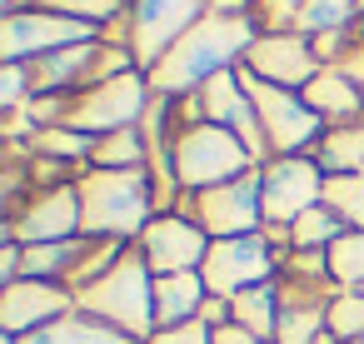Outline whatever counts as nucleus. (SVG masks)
Segmentation results:
<instances>
[{
	"label": "nucleus",
	"instance_id": "21",
	"mask_svg": "<svg viewBox=\"0 0 364 344\" xmlns=\"http://www.w3.org/2000/svg\"><path fill=\"white\" fill-rule=\"evenodd\" d=\"M90 165H95V170H145V165H150V145H145L140 125H135V130L100 135V140H95Z\"/></svg>",
	"mask_w": 364,
	"mask_h": 344
},
{
	"label": "nucleus",
	"instance_id": "15",
	"mask_svg": "<svg viewBox=\"0 0 364 344\" xmlns=\"http://www.w3.org/2000/svg\"><path fill=\"white\" fill-rule=\"evenodd\" d=\"M75 309V294L55 279H16V284H0V334H36L46 329L50 319L70 314Z\"/></svg>",
	"mask_w": 364,
	"mask_h": 344
},
{
	"label": "nucleus",
	"instance_id": "32",
	"mask_svg": "<svg viewBox=\"0 0 364 344\" xmlns=\"http://www.w3.org/2000/svg\"><path fill=\"white\" fill-rule=\"evenodd\" d=\"M210 344H269V339H259V334H250V329H240V324H220V329L210 334Z\"/></svg>",
	"mask_w": 364,
	"mask_h": 344
},
{
	"label": "nucleus",
	"instance_id": "23",
	"mask_svg": "<svg viewBox=\"0 0 364 344\" xmlns=\"http://www.w3.org/2000/svg\"><path fill=\"white\" fill-rule=\"evenodd\" d=\"M359 0H304L299 11V36L319 41V36H334V31H349L359 26Z\"/></svg>",
	"mask_w": 364,
	"mask_h": 344
},
{
	"label": "nucleus",
	"instance_id": "5",
	"mask_svg": "<svg viewBox=\"0 0 364 344\" xmlns=\"http://www.w3.org/2000/svg\"><path fill=\"white\" fill-rule=\"evenodd\" d=\"M150 75L145 70H125L115 80H100L80 95H70V110H65V125L70 130H85V135H115V130H135L150 110Z\"/></svg>",
	"mask_w": 364,
	"mask_h": 344
},
{
	"label": "nucleus",
	"instance_id": "19",
	"mask_svg": "<svg viewBox=\"0 0 364 344\" xmlns=\"http://www.w3.org/2000/svg\"><path fill=\"white\" fill-rule=\"evenodd\" d=\"M314 160L324 175H364V120L329 125L314 145Z\"/></svg>",
	"mask_w": 364,
	"mask_h": 344
},
{
	"label": "nucleus",
	"instance_id": "20",
	"mask_svg": "<svg viewBox=\"0 0 364 344\" xmlns=\"http://www.w3.org/2000/svg\"><path fill=\"white\" fill-rule=\"evenodd\" d=\"M230 309H235V324H240V329H250V334H259V339L274 344V329H279V289H274V279H269V284H255V289H245V294H235Z\"/></svg>",
	"mask_w": 364,
	"mask_h": 344
},
{
	"label": "nucleus",
	"instance_id": "7",
	"mask_svg": "<svg viewBox=\"0 0 364 344\" xmlns=\"http://www.w3.org/2000/svg\"><path fill=\"white\" fill-rule=\"evenodd\" d=\"M240 75H245V90H250V100H255V115H259L269 160H274V155H314V145H319V135H324L329 125L304 105V95H299V90L264 85V80H255L245 65H240Z\"/></svg>",
	"mask_w": 364,
	"mask_h": 344
},
{
	"label": "nucleus",
	"instance_id": "1",
	"mask_svg": "<svg viewBox=\"0 0 364 344\" xmlns=\"http://www.w3.org/2000/svg\"><path fill=\"white\" fill-rule=\"evenodd\" d=\"M259 41V21L255 16H230V11H210L150 75V90L160 95H195L205 80H215L220 70H235L245 65L250 45Z\"/></svg>",
	"mask_w": 364,
	"mask_h": 344
},
{
	"label": "nucleus",
	"instance_id": "27",
	"mask_svg": "<svg viewBox=\"0 0 364 344\" xmlns=\"http://www.w3.org/2000/svg\"><path fill=\"white\" fill-rule=\"evenodd\" d=\"M329 334H334L339 344L364 339V294H359V289H339V294L329 299Z\"/></svg>",
	"mask_w": 364,
	"mask_h": 344
},
{
	"label": "nucleus",
	"instance_id": "6",
	"mask_svg": "<svg viewBox=\"0 0 364 344\" xmlns=\"http://www.w3.org/2000/svg\"><path fill=\"white\" fill-rule=\"evenodd\" d=\"M215 0H130L125 16V41L140 70H155L205 16Z\"/></svg>",
	"mask_w": 364,
	"mask_h": 344
},
{
	"label": "nucleus",
	"instance_id": "17",
	"mask_svg": "<svg viewBox=\"0 0 364 344\" xmlns=\"http://www.w3.org/2000/svg\"><path fill=\"white\" fill-rule=\"evenodd\" d=\"M304 105L324 120V125H349V120H364V90L354 80H344L334 65H324L304 90Z\"/></svg>",
	"mask_w": 364,
	"mask_h": 344
},
{
	"label": "nucleus",
	"instance_id": "28",
	"mask_svg": "<svg viewBox=\"0 0 364 344\" xmlns=\"http://www.w3.org/2000/svg\"><path fill=\"white\" fill-rule=\"evenodd\" d=\"M304 0H255V21L259 31H299Z\"/></svg>",
	"mask_w": 364,
	"mask_h": 344
},
{
	"label": "nucleus",
	"instance_id": "3",
	"mask_svg": "<svg viewBox=\"0 0 364 344\" xmlns=\"http://www.w3.org/2000/svg\"><path fill=\"white\" fill-rule=\"evenodd\" d=\"M75 309L125 329L130 339H150L155 334V269L145 264V254L130 244L120 254V264H110L95 284H85L75 294Z\"/></svg>",
	"mask_w": 364,
	"mask_h": 344
},
{
	"label": "nucleus",
	"instance_id": "2",
	"mask_svg": "<svg viewBox=\"0 0 364 344\" xmlns=\"http://www.w3.org/2000/svg\"><path fill=\"white\" fill-rule=\"evenodd\" d=\"M75 190H80L85 235L135 244V240L145 235V225L155 220L150 165H145V170H95V165H90V170L75 180Z\"/></svg>",
	"mask_w": 364,
	"mask_h": 344
},
{
	"label": "nucleus",
	"instance_id": "16",
	"mask_svg": "<svg viewBox=\"0 0 364 344\" xmlns=\"http://www.w3.org/2000/svg\"><path fill=\"white\" fill-rule=\"evenodd\" d=\"M210 299V284L200 269H185V274H155V329H175V324H190L200 319Z\"/></svg>",
	"mask_w": 364,
	"mask_h": 344
},
{
	"label": "nucleus",
	"instance_id": "26",
	"mask_svg": "<svg viewBox=\"0 0 364 344\" xmlns=\"http://www.w3.org/2000/svg\"><path fill=\"white\" fill-rule=\"evenodd\" d=\"M324 205L344 220V230H364V175H329Z\"/></svg>",
	"mask_w": 364,
	"mask_h": 344
},
{
	"label": "nucleus",
	"instance_id": "35",
	"mask_svg": "<svg viewBox=\"0 0 364 344\" xmlns=\"http://www.w3.org/2000/svg\"><path fill=\"white\" fill-rule=\"evenodd\" d=\"M359 16H364V0H359Z\"/></svg>",
	"mask_w": 364,
	"mask_h": 344
},
{
	"label": "nucleus",
	"instance_id": "34",
	"mask_svg": "<svg viewBox=\"0 0 364 344\" xmlns=\"http://www.w3.org/2000/svg\"><path fill=\"white\" fill-rule=\"evenodd\" d=\"M0 344H21V339H16V334H0Z\"/></svg>",
	"mask_w": 364,
	"mask_h": 344
},
{
	"label": "nucleus",
	"instance_id": "10",
	"mask_svg": "<svg viewBox=\"0 0 364 344\" xmlns=\"http://www.w3.org/2000/svg\"><path fill=\"white\" fill-rule=\"evenodd\" d=\"M279 264H284V259L274 254V244L264 240V230H255V235L215 240L210 254H205V264H200V274H205L210 294L235 299V294H245V289H255V284H269V279L279 274Z\"/></svg>",
	"mask_w": 364,
	"mask_h": 344
},
{
	"label": "nucleus",
	"instance_id": "33",
	"mask_svg": "<svg viewBox=\"0 0 364 344\" xmlns=\"http://www.w3.org/2000/svg\"><path fill=\"white\" fill-rule=\"evenodd\" d=\"M21 6H50V0H6V16H11V11H21Z\"/></svg>",
	"mask_w": 364,
	"mask_h": 344
},
{
	"label": "nucleus",
	"instance_id": "30",
	"mask_svg": "<svg viewBox=\"0 0 364 344\" xmlns=\"http://www.w3.org/2000/svg\"><path fill=\"white\" fill-rule=\"evenodd\" d=\"M334 70H339L344 80H354V85L364 90V41H354V45H349V50H344V55L334 60Z\"/></svg>",
	"mask_w": 364,
	"mask_h": 344
},
{
	"label": "nucleus",
	"instance_id": "9",
	"mask_svg": "<svg viewBox=\"0 0 364 344\" xmlns=\"http://www.w3.org/2000/svg\"><path fill=\"white\" fill-rule=\"evenodd\" d=\"M85 41H100V31L85 21H70L50 6H21L11 16H0V60L6 65H26V60L50 55V50L85 45Z\"/></svg>",
	"mask_w": 364,
	"mask_h": 344
},
{
	"label": "nucleus",
	"instance_id": "4",
	"mask_svg": "<svg viewBox=\"0 0 364 344\" xmlns=\"http://www.w3.org/2000/svg\"><path fill=\"white\" fill-rule=\"evenodd\" d=\"M170 165H175V180L180 190H215V185H230L250 170H259V160L250 155V145L225 130V125H185L175 135V150H170Z\"/></svg>",
	"mask_w": 364,
	"mask_h": 344
},
{
	"label": "nucleus",
	"instance_id": "8",
	"mask_svg": "<svg viewBox=\"0 0 364 344\" xmlns=\"http://www.w3.org/2000/svg\"><path fill=\"white\" fill-rule=\"evenodd\" d=\"M185 220H195L210 240H235V235H255L264 230V200H259V170L215 185V190H185L175 205Z\"/></svg>",
	"mask_w": 364,
	"mask_h": 344
},
{
	"label": "nucleus",
	"instance_id": "14",
	"mask_svg": "<svg viewBox=\"0 0 364 344\" xmlns=\"http://www.w3.org/2000/svg\"><path fill=\"white\" fill-rule=\"evenodd\" d=\"M210 244H215V240H210L195 220H185L180 210L155 215V220L145 225V235L135 240V249L145 254V264H150L155 274H185V269H200L205 254H210Z\"/></svg>",
	"mask_w": 364,
	"mask_h": 344
},
{
	"label": "nucleus",
	"instance_id": "29",
	"mask_svg": "<svg viewBox=\"0 0 364 344\" xmlns=\"http://www.w3.org/2000/svg\"><path fill=\"white\" fill-rule=\"evenodd\" d=\"M210 324L205 319H190V324H175V329H155L145 344H210Z\"/></svg>",
	"mask_w": 364,
	"mask_h": 344
},
{
	"label": "nucleus",
	"instance_id": "22",
	"mask_svg": "<svg viewBox=\"0 0 364 344\" xmlns=\"http://www.w3.org/2000/svg\"><path fill=\"white\" fill-rule=\"evenodd\" d=\"M26 145H31L36 155L65 160V165H90V155H95V135L70 130V125H46V130H36Z\"/></svg>",
	"mask_w": 364,
	"mask_h": 344
},
{
	"label": "nucleus",
	"instance_id": "11",
	"mask_svg": "<svg viewBox=\"0 0 364 344\" xmlns=\"http://www.w3.org/2000/svg\"><path fill=\"white\" fill-rule=\"evenodd\" d=\"M324 170L314 155H274L259 165V200H264V225H294L304 210L324 200Z\"/></svg>",
	"mask_w": 364,
	"mask_h": 344
},
{
	"label": "nucleus",
	"instance_id": "18",
	"mask_svg": "<svg viewBox=\"0 0 364 344\" xmlns=\"http://www.w3.org/2000/svg\"><path fill=\"white\" fill-rule=\"evenodd\" d=\"M21 344H140V339H130L125 329H115V324H105V319H95L85 309H70V314L50 319L46 329L26 334Z\"/></svg>",
	"mask_w": 364,
	"mask_h": 344
},
{
	"label": "nucleus",
	"instance_id": "12",
	"mask_svg": "<svg viewBox=\"0 0 364 344\" xmlns=\"http://www.w3.org/2000/svg\"><path fill=\"white\" fill-rule=\"evenodd\" d=\"M245 70H250L255 80H264V85L304 90V85L324 70V60H319L314 41L299 36V31H259V41H255L250 55H245Z\"/></svg>",
	"mask_w": 364,
	"mask_h": 344
},
{
	"label": "nucleus",
	"instance_id": "13",
	"mask_svg": "<svg viewBox=\"0 0 364 344\" xmlns=\"http://www.w3.org/2000/svg\"><path fill=\"white\" fill-rule=\"evenodd\" d=\"M75 235H85L80 190H75V185L36 190V195L6 220V240H16V244H55V240H75Z\"/></svg>",
	"mask_w": 364,
	"mask_h": 344
},
{
	"label": "nucleus",
	"instance_id": "24",
	"mask_svg": "<svg viewBox=\"0 0 364 344\" xmlns=\"http://www.w3.org/2000/svg\"><path fill=\"white\" fill-rule=\"evenodd\" d=\"M344 235V220L319 200L314 210H304L294 225H289V240H294V249H329L334 240Z\"/></svg>",
	"mask_w": 364,
	"mask_h": 344
},
{
	"label": "nucleus",
	"instance_id": "31",
	"mask_svg": "<svg viewBox=\"0 0 364 344\" xmlns=\"http://www.w3.org/2000/svg\"><path fill=\"white\" fill-rule=\"evenodd\" d=\"M21 254H26V244H16V240L0 244V284H16L21 279Z\"/></svg>",
	"mask_w": 364,
	"mask_h": 344
},
{
	"label": "nucleus",
	"instance_id": "36",
	"mask_svg": "<svg viewBox=\"0 0 364 344\" xmlns=\"http://www.w3.org/2000/svg\"><path fill=\"white\" fill-rule=\"evenodd\" d=\"M354 344H364V339H354Z\"/></svg>",
	"mask_w": 364,
	"mask_h": 344
},
{
	"label": "nucleus",
	"instance_id": "25",
	"mask_svg": "<svg viewBox=\"0 0 364 344\" xmlns=\"http://www.w3.org/2000/svg\"><path fill=\"white\" fill-rule=\"evenodd\" d=\"M329 274L339 289H359L364 294V230H344L329 244Z\"/></svg>",
	"mask_w": 364,
	"mask_h": 344
}]
</instances>
